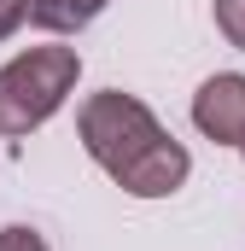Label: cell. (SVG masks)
<instances>
[{
    "instance_id": "obj_1",
    "label": "cell",
    "mask_w": 245,
    "mask_h": 251,
    "mask_svg": "<svg viewBox=\"0 0 245 251\" xmlns=\"http://www.w3.org/2000/svg\"><path fill=\"white\" fill-rule=\"evenodd\" d=\"M76 76H82L76 47H29L12 64H0V140L41 128L70 100Z\"/></svg>"
},
{
    "instance_id": "obj_2",
    "label": "cell",
    "mask_w": 245,
    "mask_h": 251,
    "mask_svg": "<svg viewBox=\"0 0 245 251\" xmlns=\"http://www.w3.org/2000/svg\"><path fill=\"white\" fill-rule=\"evenodd\" d=\"M76 128H82V146H88V158L111 176V181H122L158 140H170L164 128H158V117L134 100V94H117V88H105V94H94L88 105H82V117H76Z\"/></svg>"
},
{
    "instance_id": "obj_3",
    "label": "cell",
    "mask_w": 245,
    "mask_h": 251,
    "mask_svg": "<svg viewBox=\"0 0 245 251\" xmlns=\"http://www.w3.org/2000/svg\"><path fill=\"white\" fill-rule=\"evenodd\" d=\"M193 123H198V134H210L222 146H240L245 140V76L240 70H216L210 82H198Z\"/></svg>"
},
{
    "instance_id": "obj_4",
    "label": "cell",
    "mask_w": 245,
    "mask_h": 251,
    "mask_svg": "<svg viewBox=\"0 0 245 251\" xmlns=\"http://www.w3.org/2000/svg\"><path fill=\"white\" fill-rule=\"evenodd\" d=\"M111 0H29V18L53 35H70V29H88Z\"/></svg>"
},
{
    "instance_id": "obj_5",
    "label": "cell",
    "mask_w": 245,
    "mask_h": 251,
    "mask_svg": "<svg viewBox=\"0 0 245 251\" xmlns=\"http://www.w3.org/2000/svg\"><path fill=\"white\" fill-rule=\"evenodd\" d=\"M216 29L245 53V0H216Z\"/></svg>"
},
{
    "instance_id": "obj_6",
    "label": "cell",
    "mask_w": 245,
    "mask_h": 251,
    "mask_svg": "<svg viewBox=\"0 0 245 251\" xmlns=\"http://www.w3.org/2000/svg\"><path fill=\"white\" fill-rule=\"evenodd\" d=\"M0 251H47V240H41L35 228L12 222V228H0Z\"/></svg>"
},
{
    "instance_id": "obj_7",
    "label": "cell",
    "mask_w": 245,
    "mask_h": 251,
    "mask_svg": "<svg viewBox=\"0 0 245 251\" xmlns=\"http://www.w3.org/2000/svg\"><path fill=\"white\" fill-rule=\"evenodd\" d=\"M24 18H29V0H0V41H6Z\"/></svg>"
},
{
    "instance_id": "obj_8",
    "label": "cell",
    "mask_w": 245,
    "mask_h": 251,
    "mask_svg": "<svg viewBox=\"0 0 245 251\" xmlns=\"http://www.w3.org/2000/svg\"><path fill=\"white\" fill-rule=\"evenodd\" d=\"M240 158H245V140H240Z\"/></svg>"
}]
</instances>
